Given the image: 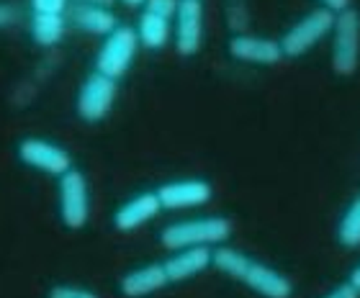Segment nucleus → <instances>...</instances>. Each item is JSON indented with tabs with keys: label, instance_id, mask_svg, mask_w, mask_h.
Masks as SVG:
<instances>
[{
	"label": "nucleus",
	"instance_id": "nucleus-1",
	"mask_svg": "<svg viewBox=\"0 0 360 298\" xmlns=\"http://www.w3.org/2000/svg\"><path fill=\"white\" fill-rule=\"evenodd\" d=\"M214 268L219 273H224L226 278H232L237 283L248 285L250 291H255L263 298H291L293 296V283L283 273H278L276 268H270L265 262H257L248 257L240 250L232 247H219L214 250Z\"/></svg>",
	"mask_w": 360,
	"mask_h": 298
},
{
	"label": "nucleus",
	"instance_id": "nucleus-2",
	"mask_svg": "<svg viewBox=\"0 0 360 298\" xmlns=\"http://www.w3.org/2000/svg\"><path fill=\"white\" fill-rule=\"evenodd\" d=\"M232 237V221L224 216H203V219H186L175 221L162 229L160 242L165 250L178 252L188 247H214L221 245Z\"/></svg>",
	"mask_w": 360,
	"mask_h": 298
},
{
	"label": "nucleus",
	"instance_id": "nucleus-3",
	"mask_svg": "<svg viewBox=\"0 0 360 298\" xmlns=\"http://www.w3.org/2000/svg\"><path fill=\"white\" fill-rule=\"evenodd\" d=\"M332 26H335V13H332V11H327V8H322V6L314 8V11H309V13L293 23L291 29L283 34V39L278 41V44H281V52H283V57H304V54L311 52L327 34H332Z\"/></svg>",
	"mask_w": 360,
	"mask_h": 298
},
{
	"label": "nucleus",
	"instance_id": "nucleus-4",
	"mask_svg": "<svg viewBox=\"0 0 360 298\" xmlns=\"http://www.w3.org/2000/svg\"><path fill=\"white\" fill-rule=\"evenodd\" d=\"M332 70L342 77L355 74L360 65V15L355 8H347L335 15L332 26Z\"/></svg>",
	"mask_w": 360,
	"mask_h": 298
},
{
	"label": "nucleus",
	"instance_id": "nucleus-5",
	"mask_svg": "<svg viewBox=\"0 0 360 298\" xmlns=\"http://www.w3.org/2000/svg\"><path fill=\"white\" fill-rule=\"evenodd\" d=\"M136 52H139V39L131 26H119L103 39V46L98 49L96 57V72L119 80L129 72L131 62H134Z\"/></svg>",
	"mask_w": 360,
	"mask_h": 298
},
{
	"label": "nucleus",
	"instance_id": "nucleus-6",
	"mask_svg": "<svg viewBox=\"0 0 360 298\" xmlns=\"http://www.w3.org/2000/svg\"><path fill=\"white\" fill-rule=\"evenodd\" d=\"M116 93H119V80H111V77L93 70L77 90V116L83 121H90V124L103 121L116 103Z\"/></svg>",
	"mask_w": 360,
	"mask_h": 298
},
{
	"label": "nucleus",
	"instance_id": "nucleus-7",
	"mask_svg": "<svg viewBox=\"0 0 360 298\" xmlns=\"http://www.w3.org/2000/svg\"><path fill=\"white\" fill-rule=\"evenodd\" d=\"M15 155L26 167L44 172V175H52V178H62L65 172L72 170V155L62 144H54L49 139L29 136V139L18 142Z\"/></svg>",
	"mask_w": 360,
	"mask_h": 298
},
{
	"label": "nucleus",
	"instance_id": "nucleus-8",
	"mask_svg": "<svg viewBox=\"0 0 360 298\" xmlns=\"http://www.w3.org/2000/svg\"><path fill=\"white\" fill-rule=\"evenodd\" d=\"M60 180V219L68 229H83L90 219V188L80 170L65 172Z\"/></svg>",
	"mask_w": 360,
	"mask_h": 298
},
{
	"label": "nucleus",
	"instance_id": "nucleus-9",
	"mask_svg": "<svg viewBox=\"0 0 360 298\" xmlns=\"http://www.w3.org/2000/svg\"><path fill=\"white\" fill-rule=\"evenodd\" d=\"M175 49L180 57H193L203 44V6L201 0H180L173 18Z\"/></svg>",
	"mask_w": 360,
	"mask_h": 298
},
{
	"label": "nucleus",
	"instance_id": "nucleus-10",
	"mask_svg": "<svg viewBox=\"0 0 360 298\" xmlns=\"http://www.w3.org/2000/svg\"><path fill=\"white\" fill-rule=\"evenodd\" d=\"M155 193H158L162 211H183L206 206L211 201V195H214V188H211V183H206L201 178H188L165 183Z\"/></svg>",
	"mask_w": 360,
	"mask_h": 298
},
{
	"label": "nucleus",
	"instance_id": "nucleus-11",
	"mask_svg": "<svg viewBox=\"0 0 360 298\" xmlns=\"http://www.w3.org/2000/svg\"><path fill=\"white\" fill-rule=\"evenodd\" d=\"M229 54L232 60L245 62V65H260V67H273L283 60L281 44L273 39L265 37H252V34H234L229 39Z\"/></svg>",
	"mask_w": 360,
	"mask_h": 298
},
{
	"label": "nucleus",
	"instance_id": "nucleus-12",
	"mask_svg": "<svg viewBox=\"0 0 360 298\" xmlns=\"http://www.w3.org/2000/svg\"><path fill=\"white\" fill-rule=\"evenodd\" d=\"M68 26L83 31L88 37H108L111 31H116L121 26L113 8H101V6H77V3H70L68 13Z\"/></svg>",
	"mask_w": 360,
	"mask_h": 298
},
{
	"label": "nucleus",
	"instance_id": "nucleus-13",
	"mask_svg": "<svg viewBox=\"0 0 360 298\" xmlns=\"http://www.w3.org/2000/svg\"><path fill=\"white\" fill-rule=\"evenodd\" d=\"M214 265V252L211 247H188V250H178L175 254H170L162 268L167 273L170 283H183L191 278L201 276Z\"/></svg>",
	"mask_w": 360,
	"mask_h": 298
},
{
	"label": "nucleus",
	"instance_id": "nucleus-14",
	"mask_svg": "<svg viewBox=\"0 0 360 298\" xmlns=\"http://www.w3.org/2000/svg\"><path fill=\"white\" fill-rule=\"evenodd\" d=\"M160 211H162V206H160L158 193L147 190V193H139L134 198H129L127 203H121L113 214V226L119 231H134L144 224H150Z\"/></svg>",
	"mask_w": 360,
	"mask_h": 298
},
{
	"label": "nucleus",
	"instance_id": "nucleus-15",
	"mask_svg": "<svg viewBox=\"0 0 360 298\" xmlns=\"http://www.w3.org/2000/svg\"><path fill=\"white\" fill-rule=\"evenodd\" d=\"M167 280V273L162 268V262H150V265H142V268L131 270L121 278V293L127 298H147L152 293L162 291Z\"/></svg>",
	"mask_w": 360,
	"mask_h": 298
},
{
	"label": "nucleus",
	"instance_id": "nucleus-16",
	"mask_svg": "<svg viewBox=\"0 0 360 298\" xmlns=\"http://www.w3.org/2000/svg\"><path fill=\"white\" fill-rule=\"evenodd\" d=\"M31 39L37 46H57L68 34V18L62 13H34L29 23Z\"/></svg>",
	"mask_w": 360,
	"mask_h": 298
},
{
	"label": "nucleus",
	"instance_id": "nucleus-17",
	"mask_svg": "<svg viewBox=\"0 0 360 298\" xmlns=\"http://www.w3.org/2000/svg\"><path fill=\"white\" fill-rule=\"evenodd\" d=\"M134 31H136V39H139V46L158 52V49H162V46L170 41V37H173V21L142 11Z\"/></svg>",
	"mask_w": 360,
	"mask_h": 298
},
{
	"label": "nucleus",
	"instance_id": "nucleus-18",
	"mask_svg": "<svg viewBox=\"0 0 360 298\" xmlns=\"http://www.w3.org/2000/svg\"><path fill=\"white\" fill-rule=\"evenodd\" d=\"M338 239L342 247H360V195H355V201L347 206L345 216L340 219L338 226Z\"/></svg>",
	"mask_w": 360,
	"mask_h": 298
},
{
	"label": "nucleus",
	"instance_id": "nucleus-19",
	"mask_svg": "<svg viewBox=\"0 0 360 298\" xmlns=\"http://www.w3.org/2000/svg\"><path fill=\"white\" fill-rule=\"evenodd\" d=\"M226 21H229V29L232 31L245 34V29H248L250 23V13L248 8H245V3H229L226 6Z\"/></svg>",
	"mask_w": 360,
	"mask_h": 298
},
{
	"label": "nucleus",
	"instance_id": "nucleus-20",
	"mask_svg": "<svg viewBox=\"0 0 360 298\" xmlns=\"http://www.w3.org/2000/svg\"><path fill=\"white\" fill-rule=\"evenodd\" d=\"M180 0H144V11L155 15H162L167 21H173L175 13H178Z\"/></svg>",
	"mask_w": 360,
	"mask_h": 298
},
{
	"label": "nucleus",
	"instance_id": "nucleus-21",
	"mask_svg": "<svg viewBox=\"0 0 360 298\" xmlns=\"http://www.w3.org/2000/svg\"><path fill=\"white\" fill-rule=\"evenodd\" d=\"M46 298H101L96 291L83 288V285H54Z\"/></svg>",
	"mask_w": 360,
	"mask_h": 298
},
{
	"label": "nucleus",
	"instance_id": "nucleus-22",
	"mask_svg": "<svg viewBox=\"0 0 360 298\" xmlns=\"http://www.w3.org/2000/svg\"><path fill=\"white\" fill-rule=\"evenodd\" d=\"M34 13H68L70 0H29Z\"/></svg>",
	"mask_w": 360,
	"mask_h": 298
},
{
	"label": "nucleus",
	"instance_id": "nucleus-23",
	"mask_svg": "<svg viewBox=\"0 0 360 298\" xmlns=\"http://www.w3.org/2000/svg\"><path fill=\"white\" fill-rule=\"evenodd\" d=\"M18 21H21V11L15 8V3L0 0V31L11 29V26H15Z\"/></svg>",
	"mask_w": 360,
	"mask_h": 298
},
{
	"label": "nucleus",
	"instance_id": "nucleus-24",
	"mask_svg": "<svg viewBox=\"0 0 360 298\" xmlns=\"http://www.w3.org/2000/svg\"><path fill=\"white\" fill-rule=\"evenodd\" d=\"M324 298H360V291L353 283H342V285H338V288H332Z\"/></svg>",
	"mask_w": 360,
	"mask_h": 298
},
{
	"label": "nucleus",
	"instance_id": "nucleus-25",
	"mask_svg": "<svg viewBox=\"0 0 360 298\" xmlns=\"http://www.w3.org/2000/svg\"><path fill=\"white\" fill-rule=\"evenodd\" d=\"M319 3H322V8L332 11L335 15L342 13V11H347V8L353 6V0H319Z\"/></svg>",
	"mask_w": 360,
	"mask_h": 298
},
{
	"label": "nucleus",
	"instance_id": "nucleus-26",
	"mask_svg": "<svg viewBox=\"0 0 360 298\" xmlns=\"http://www.w3.org/2000/svg\"><path fill=\"white\" fill-rule=\"evenodd\" d=\"M70 3H77V6H101V8H113L116 0H70Z\"/></svg>",
	"mask_w": 360,
	"mask_h": 298
},
{
	"label": "nucleus",
	"instance_id": "nucleus-27",
	"mask_svg": "<svg viewBox=\"0 0 360 298\" xmlns=\"http://www.w3.org/2000/svg\"><path fill=\"white\" fill-rule=\"evenodd\" d=\"M347 283H353L355 288L360 291V265H355V270L350 273V280H347Z\"/></svg>",
	"mask_w": 360,
	"mask_h": 298
},
{
	"label": "nucleus",
	"instance_id": "nucleus-28",
	"mask_svg": "<svg viewBox=\"0 0 360 298\" xmlns=\"http://www.w3.org/2000/svg\"><path fill=\"white\" fill-rule=\"evenodd\" d=\"M124 6H129V8H139V6H144V0H121Z\"/></svg>",
	"mask_w": 360,
	"mask_h": 298
},
{
	"label": "nucleus",
	"instance_id": "nucleus-29",
	"mask_svg": "<svg viewBox=\"0 0 360 298\" xmlns=\"http://www.w3.org/2000/svg\"><path fill=\"white\" fill-rule=\"evenodd\" d=\"M229 3H245V0H229Z\"/></svg>",
	"mask_w": 360,
	"mask_h": 298
}]
</instances>
